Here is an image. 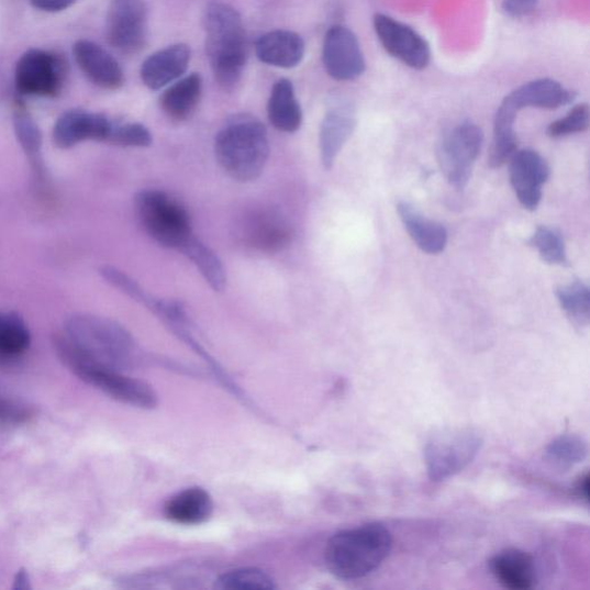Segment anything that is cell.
Here are the masks:
<instances>
[{
	"label": "cell",
	"instance_id": "cell-1",
	"mask_svg": "<svg viewBox=\"0 0 590 590\" xmlns=\"http://www.w3.org/2000/svg\"><path fill=\"white\" fill-rule=\"evenodd\" d=\"M215 155L223 171L233 180L258 179L270 157L266 126L248 114L233 116L216 135Z\"/></svg>",
	"mask_w": 590,
	"mask_h": 590
},
{
	"label": "cell",
	"instance_id": "cell-2",
	"mask_svg": "<svg viewBox=\"0 0 590 590\" xmlns=\"http://www.w3.org/2000/svg\"><path fill=\"white\" fill-rule=\"evenodd\" d=\"M207 57L216 82L225 90L237 86L247 63V41L240 12L212 3L204 15Z\"/></svg>",
	"mask_w": 590,
	"mask_h": 590
},
{
	"label": "cell",
	"instance_id": "cell-3",
	"mask_svg": "<svg viewBox=\"0 0 590 590\" xmlns=\"http://www.w3.org/2000/svg\"><path fill=\"white\" fill-rule=\"evenodd\" d=\"M65 338L85 357L101 366L123 371L137 359V346L120 323L92 314H74L64 324Z\"/></svg>",
	"mask_w": 590,
	"mask_h": 590
},
{
	"label": "cell",
	"instance_id": "cell-4",
	"mask_svg": "<svg viewBox=\"0 0 590 590\" xmlns=\"http://www.w3.org/2000/svg\"><path fill=\"white\" fill-rule=\"evenodd\" d=\"M392 536L381 524H368L337 533L327 542L325 563L339 579H361L387 559Z\"/></svg>",
	"mask_w": 590,
	"mask_h": 590
},
{
	"label": "cell",
	"instance_id": "cell-5",
	"mask_svg": "<svg viewBox=\"0 0 590 590\" xmlns=\"http://www.w3.org/2000/svg\"><path fill=\"white\" fill-rule=\"evenodd\" d=\"M54 346L60 361L89 386L134 408L152 410L157 405L158 398L151 386L132 379L123 371L91 361L63 334L55 337Z\"/></svg>",
	"mask_w": 590,
	"mask_h": 590
},
{
	"label": "cell",
	"instance_id": "cell-6",
	"mask_svg": "<svg viewBox=\"0 0 590 590\" xmlns=\"http://www.w3.org/2000/svg\"><path fill=\"white\" fill-rule=\"evenodd\" d=\"M137 219L149 237L165 248H181L194 237L186 208L170 194L145 190L134 199Z\"/></svg>",
	"mask_w": 590,
	"mask_h": 590
},
{
	"label": "cell",
	"instance_id": "cell-7",
	"mask_svg": "<svg viewBox=\"0 0 590 590\" xmlns=\"http://www.w3.org/2000/svg\"><path fill=\"white\" fill-rule=\"evenodd\" d=\"M483 438L474 428H447L434 434L424 446V461L432 481L459 475L481 450Z\"/></svg>",
	"mask_w": 590,
	"mask_h": 590
},
{
	"label": "cell",
	"instance_id": "cell-8",
	"mask_svg": "<svg viewBox=\"0 0 590 590\" xmlns=\"http://www.w3.org/2000/svg\"><path fill=\"white\" fill-rule=\"evenodd\" d=\"M67 65L57 53L30 49L16 63L15 89L21 97L54 99L60 96Z\"/></svg>",
	"mask_w": 590,
	"mask_h": 590
},
{
	"label": "cell",
	"instance_id": "cell-9",
	"mask_svg": "<svg viewBox=\"0 0 590 590\" xmlns=\"http://www.w3.org/2000/svg\"><path fill=\"white\" fill-rule=\"evenodd\" d=\"M482 144V130L469 122L444 136L438 148V163L446 180L457 190H463L468 183Z\"/></svg>",
	"mask_w": 590,
	"mask_h": 590
},
{
	"label": "cell",
	"instance_id": "cell-10",
	"mask_svg": "<svg viewBox=\"0 0 590 590\" xmlns=\"http://www.w3.org/2000/svg\"><path fill=\"white\" fill-rule=\"evenodd\" d=\"M148 14L145 0H111L107 15V38L113 49L135 55L145 48Z\"/></svg>",
	"mask_w": 590,
	"mask_h": 590
},
{
	"label": "cell",
	"instance_id": "cell-11",
	"mask_svg": "<svg viewBox=\"0 0 590 590\" xmlns=\"http://www.w3.org/2000/svg\"><path fill=\"white\" fill-rule=\"evenodd\" d=\"M374 30L386 52L393 58L414 69L430 65L431 45L405 23L379 13L374 16Z\"/></svg>",
	"mask_w": 590,
	"mask_h": 590
},
{
	"label": "cell",
	"instance_id": "cell-12",
	"mask_svg": "<svg viewBox=\"0 0 590 590\" xmlns=\"http://www.w3.org/2000/svg\"><path fill=\"white\" fill-rule=\"evenodd\" d=\"M323 65L326 74L337 81H353L366 70V59L356 34L344 26L330 29L323 42Z\"/></svg>",
	"mask_w": 590,
	"mask_h": 590
},
{
	"label": "cell",
	"instance_id": "cell-13",
	"mask_svg": "<svg viewBox=\"0 0 590 590\" xmlns=\"http://www.w3.org/2000/svg\"><path fill=\"white\" fill-rule=\"evenodd\" d=\"M114 121L100 112L70 109L60 114L55 123L53 138L60 149H70L87 141L107 143Z\"/></svg>",
	"mask_w": 590,
	"mask_h": 590
},
{
	"label": "cell",
	"instance_id": "cell-14",
	"mask_svg": "<svg viewBox=\"0 0 590 590\" xmlns=\"http://www.w3.org/2000/svg\"><path fill=\"white\" fill-rule=\"evenodd\" d=\"M550 177V168L538 153L524 149L511 157L510 180L519 202L527 210L537 209L542 199V186Z\"/></svg>",
	"mask_w": 590,
	"mask_h": 590
},
{
	"label": "cell",
	"instance_id": "cell-15",
	"mask_svg": "<svg viewBox=\"0 0 590 590\" xmlns=\"http://www.w3.org/2000/svg\"><path fill=\"white\" fill-rule=\"evenodd\" d=\"M74 56L81 73L92 85L105 90H116L124 86L122 66L100 44L79 40L74 45Z\"/></svg>",
	"mask_w": 590,
	"mask_h": 590
},
{
	"label": "cell",
	"instance_id": "cell-16",
	"mask_svg": "<svg viewBox=\"0 0 590 590\" xmlns=\"http://www.w3.org/2000/svg\"><path fill=\"white\" fill-rule=\"evenodd\" d=\"M191 49L186 44H175L149 56L141 66L140 76L152 90L167 87L187 73Z\"/></svg>",
	"mask_w": 590,
	"mask_h": 590
},
{
	"label": "cell",
	"instance_id": "cell-17",
	"mask_svg": "<svg viewBox=\"0 0 590 590\" xmlns=\"http://www.w3.org/2000/svg\"><path fill=\"white\" fill-rule=\"evenodd\" d=\"M576 93L553 79H538L513 90L502 102L516 114L526 108L554 110L571 104Z\"/></svg>",
	"mask_w": 590,
	"mask_h": 590
},
{
	"label": "cell",
	"instance_id": "cell-18",
	"mask_svg": "<svg viewBox=\"0 0 590 590\" xmlns=\"http://www.w3.org/2000/svg\"><path fill=\"white\" fill-rule=\"evenodd\" d=\"M356 126V111L349 104L335 105L325 113L320 129V153L326 170L333 169Z\"/></svg>",
	"mask_w": 590,
	"mask_h": 590
},
{
	"label": "cell",
	"instance_id": "cell-19",
	"mask_svg": "<svg viewBox=\"0 0 590 590\" xmlns=\"http://www.w3.org/2000/svg\"><path fill=\"white\" fill-rule=\"evenodd\" d=\"M245 243L259 252L276 253L286 248L292 237L290 225L274 211H257L246 219Z\"/></svg>",
	"mask_w": 590,
	"mask_h": 590
},
{
	"label": "cell",
	"instance_id": "cell-20",
	"mask_svg": "<svg viewBox=\"0 0 590 590\" xmlns=\"http://www.w3.org/2000/svg\"><path fill=\"white\" fill-rule=\"evenodd\" d=\"M255 52L257 58L269 66L293 68L302 62L305 45L299 34L278 30L259 37Z\"/></svg>",
	"mask_w": 590,
	"mask_h": 590
},
{
	"label": "cell",
	"instance_id": "cell-21",
	"mask_svg": "<svg viewBox=\"0 0 590 590\" xmlns=\"http://www.w3.org/2000/svg\"><path fill=\"white\" fill-rule=\"evenodd\" d=\"M491 574L504 587L526 590L534 587L536 570L533 557L519 549H506L496 555L489 563Z\"/></svg>",
	"mask_w": 590,
	"mask_h": 590
},
{
	"label": "cell",
	"instance_id": "cell-22",
	"mask_svg": "<svg viewBox=\"0 0 590 590\" xmlns=\"http://www.w3.org/2000/svg\"><path fill=\"white\" fill-rule=\"evenodd\" d=\"M397 210L410 237L422 252L435 255L445 249L447 232L442 224L424 218L408 202H400Z\"/></svg>",
	"mask_w": 590,
	"mask_h": 590
},
{
	"label": "cell",
	"instance_id": "cell-23",
	"mask_svg": "<svg viewBox=\"0 0 590 590\" xmlns=\"http://www.w3.org/2000/svg\"><path fill=\"white\" fill-rule=\"evenodd\" d=\"M214 512L211 496L202 488L185 489L165 504L164 513L169 521L180 525H200Z\"/></svg>",
	"mask_w": 590,
	"mask_h": 590
},
{
	"label": "cell",
	"instance_id": "cell-24",
	"mask_svg": "<svg viewBox=\"0 0 590 590\" xmlns=\"http://www.w3.org/2000/svg\"><path fill=\"white\" fill-rule=\"evenodd\" d=\"M203 84L198 74L182 77L163 92L160 109L175 122H183L197 110L202 98Z\"/></svg>",
	"mask_w": 590,
	"mask_h": 590
},
{
	"label": "cell",
	"instance_id": "cell-25",
	"mask_svg": "<svg viewBox=\"0 0 590 590\" xmlns=\"http://www.w3.org/2000/svg\"><path fill=\"white\" fill-rule=\"evenodd\" d=\"M268 118L279 132L296 133L301 127L302 110L290 80L275 82L268 101Z\"/></svg>",
	"mask_w": 590,
	"mask_h": 590
},
{
	"label": "cell",
	"instance_id": "cell-26",
	"mask_svg": "<svg viewBox=\"0 0 590 590\" xmlns=\"http://www.w3.org/2000/svg\"><path fill=\"white\" fill-rule=\"evenodd\" d=\"M13 127L19 145L30 159L35 178L44 181L45 170L42 155L43 135L38 124L21 101L13 109Z\"/></svg>",
	"mask_w": 590,
	"mask_h": 590
},
{
	"label": "cell",
	"instance_id": "cell-27",
	"mask_svg": "<svg viewBox=\"0 0 590 590\" xmlns=\"http://www.w3.org/2000/svg\"><path fill=\"white\" fill-rule=\"evenodd\" d=\"M198 268L207 285L215 292H223L227 285L226 270L220 256L203 242L194 237L180 251Z\"/></svg>",
	"mask_w": 590,
	"mask_h": 590
},
{
	"label": "cell",
	"instance_id": "cell-28",
	"mask_svg": "<svg viewBox=\"0 0 590 590\" xmlns=\"http://www.w3.org/2000/svg\"><path fill=\"white\" fill-rule=\"evenodd\" d=\"M32 343L30 327L15 312L0 310V358L15 359L26 353Z\"/></svg>",
	"mask_w": 590,
	"mask_h": 590
},
{
	"label": "cell",
	"instance_id": "cell-29",
	"mask_svg": "<svg viewBox=\"0 0 590 590\" xmlns=\"http://www.w3.org/2000/svg\"><path fill=\"white\" fill-rule=\"evenodd\" d=\"M516 113L501 104L494 116L493 144L489 157L491 168H500L516 152L514 132Z\"/></svg>",
	"mask_w": 590,
	"mask_h": 590
},
{
	"label": "cell",
	"instance_id": "cell-30",
	"mask_svg": "<svg viewBox=\"0 0 590 590\" xmlns=\"http://www.w3.org/2000/svg\"><path fill=\"white\" fill-rule=\"evenodd\" d=\"M556 297L561 310L572 324L579 329L586 327L590 321V294L582 281L576 280L569 286L557 289Z\"/></svg>",
	"mask_w": 590,
	"mask_h": 590
},
{
	"label": "cell",
	"instance_id": "cell-31",
	"mask_svg": "<svg viewBox=\"0 0 590 590\" xmlns=\"http://www.w3.org/2000/svg\"><path fill=\"white\" fill-rule=\"evenodd\" d=\"M588 454L586 441L572 434H565L554 439L547 447V461L559 470H569L582 463Z\"/></svg>",
	"mask_w": 590,
	"mask_h": 590
},
{
	"label": "cell",
	"instance_id": "cell-32",
	"mask_svg": "<svg viewBox=\"0 0 590 590\" xmlns=\"http://www.w3.org/2000/svg\"><path fill=\"white\" fill-rule=\"evenodd\" d=\"M528 244L538 252L543 261L556 266L568 265L565 242L558 230L539 226Z\"/></svg>",
	"mask_w": 590,
	"mask_h": 590
},
{
	"label": "cell",
	"instance_id": "cell-33",
	"mask_svg": "<svg viewBox=\"0 0 590 590\" xmlns=\"http://www.w3.org/2000/svg\"><path fill=\"white\" fill-rule=\"evenodd\" d=\"M216 588L222 590H270L275 589L274 579L263 570L237 569L221 576Z\"/></svg>",
	"mask_w": 590,
	"mask_h": 590
},
{
	"label": "cell",
	"instance_id": "cell-34",
	"mask_svg": "<svg viewBox=\"0 0 590 590\" xmlns=\"http://www.w3.org/2000/svg\"><path fill=\"white\" fill-rule=\"evenodd\" d=\"M108 144L120 147L146 148L152 146L153 135L143 124L114 121Z\"/></svg>",
	"mask_w": 590,
	"mask_h": 590
},
{
	"label": "cell",
	"instance_id": "cell-35",
	"mask_svg": "<svg viewBox=\"0 0 590 590\" xmlns=\"http://www.w3.org/2000/svg\"><path fill=\"white\" fill-rule=\"evenodd\" d=\"M590 123V110L587 104L575 107L561 120L554 122L548 127V135L552 137H563L576 133L586 132Z\"/></svg>",
	"mask_w": 590,
	"mask_h": 590
},
{
	"label": "cell",
	"instance_id": "cell-36",
	"mask_svg": "<svg viewBox=\"0 0 590 590\" xmlns=\"http://www.w3.org/2000/svg\"><path fill=\"white\" fill-rule=\"evenodd\" d=\"M31 410L25 404L5 396L0 390V422L5 424L23 423L31 418Z\"/></svg>",
	"mask_w": 590,
	"mask_h": 590
},
{
	"label": "cell",
	"instance_id": "cell-37",
	"mask_svg": "<svg viewBox=\"0 0 590 590\" xmlns=\"http://www.w3.org/2000/svg\"><path fill=\"white\" fill-rule=\"evenodd\" d=\"M538 0H504L503 10L512 18H523L533 13Z\"/></svg>",
	"mask_w": 590,
	"mask_h": 590
},
{
	"label": "cell",
	"instance_id": "cell-38",
	"mask_svg": "<svg viewBox=\"0 0 590 590\" xmlns=\"http://www.w3.org/2000/svg\"><path fill=\"white\" fill-rule=\"evenodd\" d=\"M30 2L38 11L58 13L74 7L78 0H30Z\"/></svg>",
	"mask_w": 590,
	"mask_h": 590
},
{
	"label": "cell",
	"instance_id": "cell-39",
	"mask_svg": "<svg viewBox=\"0 0 590 590\" xmlns=\"http://www.w3.org/2000/svg\"><path fill=\"white\" fill-rule=\"evenodd\" d=\"M13 588L16 590H26L31 588V579L27 571L20 570L16 572Z\"/></svg>",
	"mask_w": 590,
	"mask_h": 590
},
{
	"label": "cell",
	"instance_id": "cell-40",
	"mask_svg": "<svg viewBox=\"0 0 590 590\" xmlns=\"http://www.w3.org/2000/svg\"><path fill=\"white\" fill-rule=\"evenodd\" d=\"M576 490L581 499L588 501L589 496V477L585 475L577 483Z\"/></svg>",
	"mask_w": 590,
	"mask_h": 590
}]
</instances>
